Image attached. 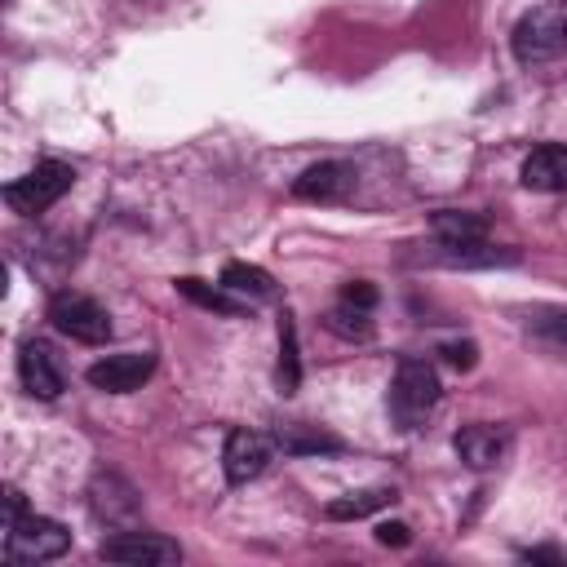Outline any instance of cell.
<instances>
[{"label": "cell", "mask_w": 567, "mask_h": 567, "mask_svg": "<svg viewBox=\"0 0 567 567\" xmlns=\"http://www.w3.org/2000/svg\"><path fill=\"white\" fill-rule=\"evenodd\" d=\"M323 328L337 332L341 341H368V337H372L368 310H359V306H350V301H337V306L323 315Z\"/></svg>", "instance_id": "cell-18"}, {"label": "cell", "mask_w": 567, "mask_h": 567, "mask_svg": "<svg viewBox=\"0 0 567 567\" xmlns=\"http://www.w3.org/2000/svg\"><path fill=\"white\" fill-rule=\"evenodd\" d=\"M394 501V487H363V492H346V496H337L332 505H328V518H337V523H346V518H368V514H377L381 505H390Z\"/></svg>", "instance_id": "cell-17"}, {"label": "cell", "mask_w": 567, "mask_h": 567, "mask_svg": "<svg viewBox=\"0 0 567 567\" xmlns=\"http://www.w3.org/2000/svg\"><path fill=\"white\" fill-rule=\"evenodd\" d=\"M71 186H75V168L62 164V159H44V164H35L31 173H22L18 182L4 186V204L22 217H35V213L53 208Z\"/></svg>", "instance_id": "cell-3"}, {"label": "cell", "mask_w": 567, "mask_h": 567, "mask_svg": "<svg viewBox=\"0 0 567 567\" xmlns=\"http://www.w3.org/2000/svg\"><path fill=\"white\" fill-rule=\"evenodd\" d=\"M97 554L106 563H124V567H168V563H182L177 540L155 536V532H137V527H120L115 536L102 540Z\"/></svg>", "instance_id": "cell-6"}, {"label": "cell", "mask_w": 567, "mask_h": 567, "mask_svg": "<svg viewBox=\"0 0 567 567\" xmlns=\"http://www.w3.org/2000/svg\"><path fill=\"white\" fill-rule=\"evenodd\" d=\"M377 540H381V545H394V549H403V545L412 540V532H408V523L390 518V523H377Z\"/></svg>", "instance_id": "cell-24"}, {"label": "cell", "mask_w": 567, "mask_h": 567, "mask_svg": "<svg viewBox=\"0 0 567 567\" xmlns=\"http://www.w3.org/2000/svg\"><path fill=\"white\" fill-rule=\"evenodd\" d=\"M350 190H354V168L346 159H319L292 182V195L310 204H332V199H346Z\"/></svg>", "instance_id": "cell-10"}, {"label": "cell", "mask_w": 567, "mask_h": 567, "mask_svg": "<svg viewBox=\"0 0 567 567\" xmlns=\"http://www.w3.org/2000/svg\"><path fill=\"white\" fill-rule=\"evenodd\" d=\"M456 372H470L474 363H478V346L474 341H443V350H439Z\"/></svg>", "instance_id": "cell-21"}, {"label": "cell", "mask_w": 567, "mask_h": 567, "mask_svg": "<svg viewBox=\"0 0 567 567\" xmlns=\"http://www.w3.org/2000/svg\"><path fill=\"white\" fill-rule=\"evenodd\" d=\"M89 501H93V514L111 527H133L137 518V492L120 474H97L89 483Z\"/></svg>", "instance_id": "cell-12"}, {"label": "cell", "mask_w": 567, "mask_h": 567, "mask_svg": "<svg viewBox=\"0 0 567 567\" xmlns=\"http://www.w3.org/2000/svg\"><path fill=\"white\" fill-rule=\"evenodd\" d=\"M514 58L518 62H549L558 53H567V0H545L536 9H527L514 22Z\"/></svg>", "instance_id": "cell-2"}, {"label": "cell", "mask_w": 567, "mask_h": 567, "mask_svg": "<svg viewBox=\"0 0 567 567\" xmlns=\"http://www.w3.org/2000/svg\"><path fill=\"white\" fill-rule=\"evenodd\" d=\"M221 284H226L235 297H252V301L275 297V279H270L261 266H248V261H226V266H221Z\"/></svg>", "instance_id": "cell-16"}, {"label": "cell", "mask_w": 567, "mask_h": 567, "mask_svg": "<svg viewBox=\"0 0 567 567\" xmlns=\"http://www.w3.org/2000/svg\"><path fill=\"white\" fill-rule=\"evenodd\" d=\"M49 319L58 332H66L80 346H102L111 337V315L84 292H58L49 301Z\"/></svg>", "instance_id": "cell-5"}, {"label": "cell", "mask_w": 567, "mask_h": 567, "mask_svg": "<svg viewBox=\"0 0 567 567\" xmlns=\"http://www.w3.org/2000/svg\"><path fill=\"white\" fill-rule=\"evenodd\" d=\"M523 558H532V563H567V554H563V549H527Z\"/></svg>", "instance_id": "cell-25"}, {"label": "cell", "mask_w": 567, "mask_h": 567, "mask_svg": "<svg viewBox=\"0 0 567 567\" xmlns=\"http://www.w3.org/2000/svg\"><path fill=\"white\" fill-rule=\"evenodd\" d=\"M439 372L425 363V359H403L394 368V381H390V394H385V408L394 416L399 430H416L434 408H439Z\"/></svg>", "instance_id": "cell-1"}, {"label": "cell", "mask_w": 567, "mask_h": 567, "mask_svg": "<svg viewBox=\"0 0 567 567\" xmlns=\"http://www.w3.org/2000/svg\"><path fill=\"white\" fill-rule=\"evenodd\" d=\"M18 377H22V390L31 399H58L62 385H66L62 363H58L53 346H44V341H22V350H18Z\"/></svg>", "instance_id": "cell-9"}, {"label": "cell", "mask_w": 567, "mask_h": 567, "mask_svg": "<svg viewBox=\"0 0 567 567\" xmlns=\"http://www.w3.org/2000/svg\"><path fill=\"white\" fill-rule=\"evenodd\" d=\"M177 292L186 297V301H195V306H204V310H213V315H226V319H235V315H244V301L226 288V284H204V279H177Z\"/></svg>", "instance_id": "cell-15"}, {"label": "cell", "mask_w": 567, "mask_h": 567, "mask_svg": "<svg viewBox=\"0 0 567 567\" xmlns=\"http://www.w3.org/2000/svg\"><path fill=\"white\" fill-rule=\"evenodd\" d=\"M523 186L527 190H545V195H554V190H567V146L563 142H545V146H536L527 159H523Z\"/></svg>", "instance_id": "cell-13"}, {"label": "cell", "mask_w": 567, "mask_h": 567, "mask_svg": "<svg viewBox=\"0 0 567 567\" xmlns=\"http://www.w3.org/2000/svg\"><path fill=\"white\" fill-rule=\"evenodd\" d=\"M452 447H456V456H461L470 470H492V465H501V456H505V447H509V430H505V425H487V421L461 425L456 439H452Z\"/></svg>", "instance_id": "cell-11"}, {"label": "cell", "mask_w": 567, "mask_h": 567, "mask_svg": "<svg viewBox=\"0 0 567 567\" xmlns=\"http://www.w3.org/2000/svg\"><path fill=\"white\" fill-rule=\"evenodd\" d=\"M279 447L292 452V456H306V452H341V439L319 434V430H306V425H288V430H279Z\"/></svg>", "instance_id": "cell-20"}, {"label": "cell", "mask_w": 567, "mask_h": 567, "mask_svg": "<svg viewBox=\"0 0 567 567\" xmlns=\"http://www.w3.org/2000/svg\"><path fill=\"white\" fill-rule=\"evenodd\" d=\"M301 381V354H297V323L292 315L279 319V390L292 394Z\"/></svg>", "instance_id": "cell-19"}, {"label": "cell", "mask_w": 567, "mask_h": 567, "mask_svg": "<svg viewBox=\"0 0 567 567\" xmlns=\"http://www.w3.org/2000/svg\"><path fill=\"white\" fill-rule=\"evenodd\" d=\"M155 372V354L151 350H124V354H106L97 363H89V385L106 390V394H128L137 390L146 377Z\"/></svg>", "instance_id": "cell-7"}, {"label": "cell", "mask_w": 567, "mask_h": 567, "mask_svg": "<svg viewBox=\"0 0 567 567\" xmlns=\"http://www.w3.org/2000/svg\"><path fill=\"white\" fill-rule=\"evenodd\" d=\"M430 226H434L439 244H478V239H487L483 213H465V208H439Z\"/></svg>", "instance_id": "cell-14"}, {"label": "cell", "mask_w": 567, "mask_h": 567, "mask_svg": "<svg viewBox=\"0 0 567 567\" xmlns=\"http://www.w3.org/2000/svg\"><path fill=\"white\" fill-rule=\"evenodd\" d=\"M66 545H71V532L53 518H40V514H22L18 523L4 527V558L9 563H44V558L66 554Z\"/></svg>", "instance_id": "cell-4"}, {"label": "cell", "mask_w": 567, "mask_h": 567, "mask_svg": "<svg viewBox=\"0 0 567 567\" xmlns=\"http://www.w3.org/2000/svg\"><path fill=\"white\" fill-rule=\"evenodd\" d=\"M270 452H275V447H270L266 434H257V430H230V434H226V447H221L226 483L244 487V483L261 478L266 465H270Z\"/></svg>", "instance_id": "cell-8"}, {"label": "cell", "mask_w": 567, "mask_h": 567, "mask_svg": "<svg viewBox=\"0 0 567 567\" xmlns=\"http://www.w3.org/2000/svg\"><path fill=\"white\" fill-rule=\"evenodd\" d=\"M341 301H350L359 310H372L377 306V288L368 279H350V284H341Z\"/></svg>", "instance_id": "cell-22"}, {"label": "cell", "mask_w": 567, "mask_h": 567, "mask_svg": "<svg viewBox=\"0 0 567 567\" xmlns=\"http://www.w3.org/2000/svg\"><path fill=\"white\" fill-rule=\"evenodd\" d=\"M532 328H536V337H545L549 346H563V350H567V315H545V319H536Z\"/></svg>", "instance_id": "cell-23"}]
</instances>
